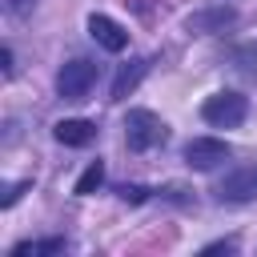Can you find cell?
<instances>
[{
	"instance_id": "obj_1",
	"label": "cell",
	"mask_w": 257,
	"mask_h": 257,
	"mask_svg": "<svg viewBox=\"0 0 257 257\" xmlns=\"http://www.w3.org/2000/svg\"><path fill=\"white\" fill-rule=\"evenodd\" d=\"M165 141H169V124L153 108H128V116H124V145L133 153H149V149H157Z\"/></svg>"
},
{
	"instance_id": "obj_2",
	"label": "cell",
	"mask_w": 257,
	"mask_h": 257,
	"mask_svg": "<svg viewBox=\"0 0 257 257\" xmlns=\"http://www.w3.org/2000/svg\"><path fill=\"white\" fill-rule=\"evenodd\" d=\"M245 116H249V100L237 88H221V92L205 96V104H201V120L213 128H237Z\"/></svg>"
},
{
	"instance_id": "obj_3",
	"label": "cell",
	"mask_w": 257,
	"mask_h": 257,
	"mask_svg": "<svg viewBox=\"0 0 257 257\" xmlns=\"http://www.w3.org/2000/svg\"><path fill=\"white\" fill-rule=\"evenodd\" d=\"M92 84H96V64L84 60V56L60 64V72H56V92H60V100H84V96L92 92Z\"/></svg>"
},
{
	"instance_id": "obj_4",
	"label": "cell",
	"mask_w": 257,
	"mask_h": 257,
	"mask_svg": "<svg viewBox=\"0 0 257 257\" xmlns=\"http://www.w3.org/2000/svg\"><path fill=\"white\" fill-rule=\"evenodd\" d=\"M217 201H225V205L257 201V165H241V169L225 173V181L217 185Z\"/></svg>"
},
{
	"instance_id": "obj_5",
	"label": "cell",
	"mask_w": 257,
	"mask_h": 257,
	"mask_svg": "<svg viewBox=\"0 0 257 257\" xmlns=\"http://www.w3.org/2000/svg\"><path fill=\"white\" fill-rule=\"evenodd\" d=\"M221 161H229V145L217 141V137H193V141L185 145V165L197 169V173H209V169H217Z\"/></svg>"
},
{
	"instance_id": "obj_6",
	"label": "cell",
	"mask_w": 257,
	"mask_h": 257,
	"mask_svg": "<svg viewBox=\"0 0 257 257\" xmlns=\"http://www.w3.org/2000/svg\"><path fill=\"white\" fill-rule=\"evenodd\" d=\"M233 20H237V8H229V4H209V8L189 12V16H185V28L197 32V36H213V32H225Z\"/></svg>"
},
{
	"instance_id": "obj_7",
	"label": "cell",
	"mask_w": 257,
	"mask_h": 257,
	"mask_svg": "<svg viewBox=\"0 0 257 257\" xmlns=\"http://www.w3.org/2000/svg\"><path fill=\"white\" fill-rule=\"evenodd\" d=\"M88 36H92L104 52H124V48H128V32H124L112 16H104V12H92V16H88Z\"/></svg>"
},
{
	"instance_id": "obj_8",
	"label": "cell",
	"mask_w": 257,
	"mask_h": 257,
	"mask_svg": "<svg viewBox=\"0 0 257 257\" xmlns=\"http://www.w3.org/2000/svg\"><path fill=\"white\" fill-rule=\"evenodd\" d=\"M52 137H56L60 145H68V149H84V145L96 141V124L84 120V116H64V120L52 124Z\"/></svg>"
},
{
	"instance_id": "obj_9",
	"label": "cell",
	"mask_w": 257,
	"mask_h": 257,
	"mask_svg": "<svg viewBox=\"0 0 257 257\" xmlns=\"http://www.w3.org/2000/svg\"><path fill=\"white\" fill-rule=\"evenodd\" d=\"M145 72H149V60H145V56H137V60L120 64V72H116V80H112V100H124V96H133V88L145 80Z\"/></svg>"
},
{
	"instance_id": "obj_10",
	"label": "cell",
	"mask_w": 257,
	"mask_h": 257,
	"mask_svg": "<svg viewBox=\"0 0 257 257\" xmlns=\"http://www.w3.org/2000/svg\"><path fill=\"white\" fill-rule=\"evenodd\" d=\"M52 253H64V237H40V241L12 245V257H52Z\"/></svg>"
},
{
	"instance_id": "obj_11",
	"label": "cell",
	"mask_w": 257,
	"mask_h": 257,
	"mask_svg": "<svg viewBox=\"0 0 257 257\" xmlns=\"http://www.w3.org/2000/svg\"><path fill=\"white\" fill-rule=\"evenodd\" d=\"M100 185H104V161H88V169L76 177V189H72V193H76V197H88V193H96Z\"/></svg>"
},
{
	"instance_id": "obj_12",
	"label": "cell",
	"mask_w": 257,
	"mask_h": 257,
	"mask_svg": "<svg viewBox=\"0 0 257 257\" xmlns=\"http://www.w3.org/2000/svg\"><path fill=\"white\" fill-rule=\"evenodd\" d=\"M149 193H153V189H145V185H120V189H116V197L128 201V205H145Z\"/></svg>"
},
{
	"instance_id": "obj_13",
	"label": "cell",
	"mask_w": 257,
	"mask_h": 257,
	"mask_svg": "<svg viewBox=\"0 0 257 257\" xmlns=\"http://www.w3.org/2000/svg\"><path fill=\"white\" fill-rule=\"evenodd\" d=\"M28 189H32V181H16V185H8V189H4V197H0V209H12Z\"/></svg>"
},
{
	"instance_id": "obj_14",
	"label": "cell",
	"mask_w": 257,
	"mask_h": 257,
	"mask_svg": "<svg viewBox=\"0 0 257 257\" xmlns=\"http://www.w3.org/2000/svg\"><path fill=\"white\" fill-rule=\"evenodd\" d=\"M233 249H237V241H233V237H225V241H213V245H205L201 253L209 257V253H233Z\"/></svg>"
},
{
	"instance_id": "obj_15",
	"label": "cell",
	"mask_w": 257,
	"mask_h": 257,
	"mask_svg": "<svg viewBox=\"0 0 257 257\" xmlns=\"http://www.w3.org/2000/svg\"><path fill=\"white\" fill-rule=\"evenodd\" d=\"M32 4H36V0H4V8H8L12 16H24V12H32Z\"/></svg>"
},
{
	"instance_id": "obj_16",
	"label": "cell",
	"mask_w": 257,
	"mask_h": 257,
	"mask_svg": "<svg viewBox=\"0 0 257 257\" xmlns=\"http://www.w3.org/2000/svg\"><path fill=\"white\" fill-rule=\"evenodd\" d=\"M0 68H4V76L12 72V48H0Z\"/></svg>"
}]
</instances>
